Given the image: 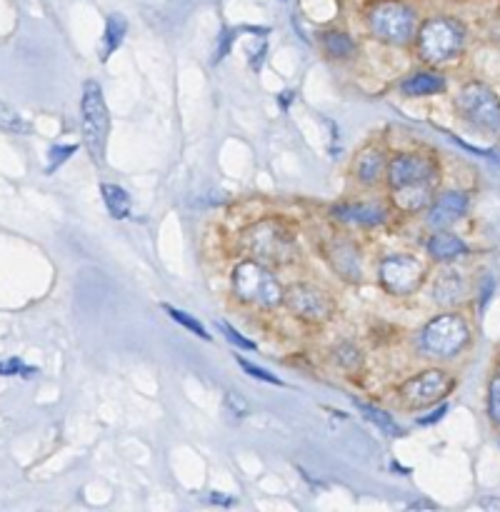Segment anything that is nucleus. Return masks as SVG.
Listing matches in <instances>:
<instances>
[{"label": "nucleus", "instance_id": "obj_1", "mask_svg": "<svg viewBox=\"0 0 500 512\" xmlns=\"http://www.w3.org/2000/svg\"><path fill=\"white\" fill-rule=\"evenodd\" d=\"M385 178L393 190L395 208L403 213H420V210H428L435 198L438 165L428 155L398 153L388 160Z\"/></svg>", "mask_w": 500, "mask_h": 512}, {"label": "nucleus", "instance_id": "obj_2", "mask_svg": "<svg viewBox=\"0 0 500 512\" xmlns=\"http://www.w3.org/2000/svg\"><path fill=\"white\" fill-rule=\"evenodd\" d=\"M233 298L258 310H273L283 303L285 290L263 260H245L233 270Z\"/></svg>", "mask_w": 500, "mask_h": 512}, {"label": "nucleus", "instance_id": "obj_3", "mask_svg": "<svg viewBox=\"0 0 500 512\" xmlns=\"http://www.w3.org/2000/svg\"><path fill=\"white\" fill-rule=\"evenodd\" d=\"M365 25L380 43L405 45L418 33V15L405 0H373L365 8Z\"/></svg>", "mask_w": 500, "mask_h": 512}, {"label": "nucleus", "instance_id": "obj_4", "mask_svg": "<svg viewBox=\"0 0 500 512\" xmlns=\"http://www.w3.org/2000/svg\"><path fill=\"white\" fill-rule=\"evenodd\" d=\"M465 45V25L458 18H448V15H435V18L425 20L415 33V50L418 58L430 65L445 63V60L455 58Z\"/></svg>", "mask_w": 500, "mask_h": 512}, {"label": "nucleus", "instance_id": "obj_5", "mask_svg": "<svg viewBox=\"0 0 500 512\" xmlns=\"http://www.w3.org/2000/svg\"><path fill=\"white\" fill-rule=\"evenodd\" d=\"M470 325L463 315L443 313L430 320L420 333V350L435 360H453L468 348Z\"/></svg>", "mask_w": 500, "mask_h": 512}, {"label": "nucleus", "instance_id": "obj_6", "mask_svg": "<svg viewBox=\"0 0 500 512\" xmlns=\"http://www.w3.org/2000/svg\"><path fill=\"white\" fill-rule=\"evenodd\" d=\"M80 128H83V140L90 150V158L103 165L105 148H108L110 135V113L105 105L103 90L95 80H85L83 100H80Z\"/></svg>", "mask_w": 500, "mask_h": 512}, {"label": "nucleus", "instance_id": "obj_7", "mask_svg": "<svg viewBox=\"0 0 500 512\" xmlns=\"http://www.w3.org/2000/svg\"><path fill=\"white\" fill-rule=\"evenodd\" d=\"M243 245L255 258L273 265L290 263L295 255L293 230L280 220H260V223L250 225L243 235Z\"/></svg>", "mask_w": 500, "mask_h": 512}, {"label": "nucleus", "instance_id": "obj_8", "mask_svg": "<svg viewBox=\"0 0 500 512\" xmlns=\"http://www.w3.org/2000/svg\"><path fill=\"white\" fill-rule=\"evenodd\" d=\"M455 110L465 123L483 133H500V98L490 85L465 83L455 98Z\"/></svg>", "mask_w": 500, "mask_h": 512}, {"label": "nucleus", "instance_id": "obj_9", "mask_svg": "<svg viewBox=\"0 0 500 512\" xmlns=\"http://www.w3.org/2000/svg\"><path fill=\"white\" fill-rule=\"evenodd\" d=\"M453 385H455L453 375H448L440 368H430V370H423V373H418L415 378L405 380L398 390V398L400 403L410 410L430 408V405L440 403V400L453 390Z\"/></svg>", "mask_w": 500, "mask_h": 512}, {"label": "nucleus", "instance_id": "obj_10", "mask_svg": "<svg viewBox=\"0 0 500 512\" xmlns=\"http://www.w3.org/2000/svg\"><path fill=\"white\" fill-rule=\"evenodd\" d=\"M285 308L295 315L303 323H325V320L333 318L335 303L323 288L313 283H295L285 290L283 298Z\"/></svg>", "mask_w": 500, "mask_h": 512}, {"label": "nucleus", "instance_id": "obj_11", "mask_svg": "<svg viewBox=\"0 0 500 512\" xmlns=\"http://www.w3.org/2000/svg\"><path fill=\"white\" fill-rule=\"evenodd\" d=\"M380 285L395 298L413 295L425 280V268L413 255H390L380 263Z\"/></svg>", "mask_w": 500, "mask_h": 512}, {"label": "nucleus", "instance_id": "obj_12", "mask_svg": "<svg viewBox=\"0 0 500 512\" xmlns=\"http://www.w3.org/2000/svg\"><path fill=\"white\" fill-rule=\"evenodd\" d=\"M468 210V195L460 193V190H448V193H440L438 198H433V203L428 205V220L430 228H450L453 223H458L460 218Z\"/></svg>", "mask_w": 500, "mask_h": 512}, {"label": "nucleus", "instance_id": "obj_13", "mask_svg": "<svg viewBox=\"0 0 500 512\" xmlns=\"http://www.w3.org/2000/svg\"><path fill=\"white\" fill-rule=\"evenodd\" d=\"M465 290L468 288H465V278L460 275V270L448 268L435 275L430 298H433V303L443 305V308H455V305L465 300Z\"/></svg>", "mask_w": 500, "mask_h": 512}, {"label": "nucleus", "instance_id": "obj_14", "mask_svg": "<svg viewBox=\"0 0 500 512\" xmlns=\"http://www.w3.org/2000/svg\"><path fill=\"white\" fill-rule=\"evenodd\" d=\"M425 248H428L430 258L438 260V263H453V260L463 258V255L470 253L468 245H465L458 235L450 233V230H445V228H440L438 233L430 235L428 243H425Z\"/></svg>", "mask_w": 500, "mask_h": 512}, {"label": "nucleus", "instance_id": "obj_15", "mask_svg": "<svg viewBox=\"0 0 500 512\" xmlns=\"http://www.w3.org/2000/svg\"><path fill=\"white\" fill-rule=\"evenodd\" d=\"M333 215L343 223L350 225H363V228H375V225L383 223L388 218L385 208L373 203H345V205H335Z\"/></svg>", "mask_w": 500, "mask_h": 512}, {"label": "nucleus", "instance_id": "obj_16", "mask_svg": "<svg viewBox=\"0 0 500 512\" xmlns=\"http://www.w3.org/2000/svg\"><path fill=\"white\" fill-rule=\"evenodd\" d=\"M328 263L333 265L335 273L340 275V278L345 280H360V270H363V265H360V255L358 250H355V245L345 243V240H338V243H333L328 248Z\"/></svg>", "mask_w": 500, "mask_h": 512}, {"label": "nucleus", "instance_id": "obj_17", "mask_svg": "<svg viewBox=\"0 0 500 512\" xmlns=\"http://www.w3.org/2000/svg\"><path fill=\"white\" fill-rule=\"evenodd\" d=\"M385 168H388L385 155L380 153L378 148H368L355 158L353 178L358 180L360 185H375L385 175Z\"/></svg>", "mask_w": 500, "mask_h": 512}, {"label": "nucleus", "instance_id": "obj_18", "mask_svg": "<svg viewBox=\"0 0 500 512\" xmlns=\"http://www.w3.org/2000/svg\"><path fill=\"white\" fill-rule=\"evenodd\" d=\"M403 95H410V98H423V95H438L445 90V78L440 73H433V70H423V73H415L400 85Z\"/></svg>", "mask_w": 500, "mask_h": 512}, {"label": "nucleus", "instance_id": "obj_19", "mask_svg": "<svg viewBox=\"0 0 500 512\" xmlns=\"http://www.w3.org/2000/svg\"><path fill=\"white\" fill-rule=\"evenodd\" d=\"M100 195H103L105 210L110 213V218L125 220L133 210V200H130V193L118 183H103L100 185Z\"/></svg>", "mask_w": 500, "mask_h": 512}, {"label": "nucleus", "instance_id": "obj_20", "mask_svg": "<svg viewBox=\"0 0 500 512\" xmlns=\"http://www.w3.org/2000/svg\"><path fill=\"white\" fill-rule=\"evenodd\" d=\"M125 33H128V23H125L123 15L113 13L108 20H105L103 43H100V60H103V63L115 53V50H118V45L123 43Z\"/></svg>", "mask_w": 500, "mask_h": 512}, {"label": "nucleus", "instance_id": "obj_21", "mask_svg": "<svg viewBox=\"0 0 500 512\" xmlns=\"http://www.w3.org/2000/svg\"><path fill=\"white\" fill-rule=\"evenodd\" d=\"M323 48L330 58L335 60H345V58H353L355 53V40L350 38L345 30H325L323 33Z\"/></svg>", "mask_w": 500, "mask_h": 512}, {"label": "nucleus", "instance_id": "obj_22", "mask_svg": "<svg viewBox=\"0 0 500 512\" xmlns=\"http://www.w3.org/2000/svg\"><path fill=\"white\" fill-rule=\"evenodd\" d=\"M355 408H358L360 413H363L365 418H368L370 423L375 425V428L383 430L385 435H390V438H395V435H400L398 423H395V420L390 418V413H385V410L375 408V405H370V403H360V400H355Z\"/></svg>", "mask_w": 500, "mask_h": 512}, {"label": "nucleus", "instance_id": "obj_23", "mask_svg": "<svg viewBox=\"0 0 500 512\" xmlns=\"http://www.w3.org/2000/svg\"><path fill=\"white\" fill-rule=\"evenodd\" d=\"M0 130L13 135H30L33 133V125L23 118L15 108H10L8 103L0 100Z\"/></svg>", "mask_w": 500, "mask_h": 512}, {"label": "nucleus", "instance_id": "obj_24", "mask_svg": "<svg viewBox=\"0 0 500 512\" xmlns=\"http://www.w3.org/2000/svg\"><path fill=\"white\" fill-rule=\"evenodd\" d=\"M160 308H163V313L168 315V318H173L175 323L183 325L185 330L195 333V335H198V338L210 340V333H205V328L198 323V320L193 318V315H188V313H185V310H180V308H173V305H168V303H163V305H160Z\"/></svg>", "mask_w": 500, "mask_h": 512}, {"label": "nucleus", "instance_id": "obj_25", "mask_svg": "<svg viewBox=\"0 0 500 512\" xmlns=\"http://www.w3.org/2000/svg\"><path fill=\"white\" fill-rule=\"evenodd\" d=\"M488 418L500 430V368L495 370L488 383Z\"/></svg>", "mask_w": 500, "mask_h": 512}, {"label": "nucleus", "instance_id": "obj_26", "mask_svg": "<svg viewBox=\"0 0 500 512\" xmlns=\"http://www.w3.org/2000/svg\"><path fill=\"white\" fill-rule=\"evenodd\" d=\"M333 358H335V363H338L343 370L360 368V353H358V348H355V345H350V343H340L338 348L333 350Z\"/></svg>", "mask_w": 500, "mask_h": 512}, {"label": "nucleus", "instance_id": "obj_27", "mask_svg": "<svg viewBox=\"0 0 500 512\" xmlns=\"http://www.w3.org/2000/svg\"><path fill=\"white\" fill-rule=\"evenodd\" d=\"M35 373H38V368H33V365H25L20 358L0 360V375H3V378H10V375H20V378H33Z\"/></svg>", "mask_w": 500, "mask_h": 512}, {"label": "nucleus", "instance_id": "obj_28", "mask_svg": "<svg viewBox=\"0 0 500 512\" xmlns=\"http://www.w3.org/2000/svg\"><path fill=\"white\" fill-rule=\"evenodd\" d=\"M78 153V145H53L50 148V155H48V175H53L55 170L60 168V165L65 163V160H70L73 155Z\"/></svg>", "mask_w": 500, "mask_h": 512}, {"label": "nucleus", "instance_id": "obj_29", "mask_svg": "<svg viewBox=\"0 0 500 512\" xmlns=\"http://www.w3.org/2000/svg\"><path fill=\"white\" fill-rule=\"evenodd\" d=\"M223 405H225V410H228V413L238 420L248 418L250 415V405L245 403V398H240L238 393H225Z\"/></svg>", "mask_w": 500, "mask_h": 512}, {"label": "nucleus", "instance_id": "obj_30", "mask_svg": "<svg viewBox=\"0 0 500 512\" xmlns=\"http://www.w3.org/2000/svg\"><path fill=\"white\" fill-rule=\"evenodd\" d=\"M218 328L223 330L225 340H228V343H233L235 348H240V350H255V343H253V340L245 338L243 333H238V330H235L233 325H228V323H218Z\"/></svg>", "mask_w": 500, "mask_h": 512}, {"label": "nucleus", "instance_id": "obj_31", "mask_svg": "<svg viewBox=\"0 0 500 512\" xmlns=\"http://www.w3.org/2000/svg\"><path fill=\"white\" fill-rule=\"evenodd\" d=\"M235 35H238V33H235L233 28H223V30H220V35H218V48H215L213 63H220V60H223L225 55H228L230 50H233Z\"/></svg>", "mask_w": 500, "mask_h": 512}, {"label": "nucleus", "instance_id": "obj_32", "mask_svg": "<svg viewBox=\"0 0 500 512\" xmlns=\"http://www.w3.org/2000/svg\"><path fill=\"white\" fill-rule=\"evenodd\" d=\"M238 365L245 370V375H250V378L263 380V383H270V385H283V383H280V378H275L273 373H265L263 368H258V365L248 363V360H245V358H238Z\"/></svg>", "mask_w": 500, "mask_h": 512}, {"label": "nucleus", "instance_id": "obj_33", "mask_svg": "<svg viewBox=\"0 0 500 512\" xmlns=\"http://www.w3.org/2000/svg\"><path fill=\"white\" fill-rule=\"evenodd\" d=\"M265 53H268V43H265V40H260V43H258V48H255L253 53L248 55V63H250V68H253V70H260V68H263Z\"/></svg>", "mask_w": 500, "mask_h": 512}, {"label": "nucleus", "instance_id": "obj_34", "mask_svg": "<svg viewBox=\"0 0 500 512\" xmlns=\"http://www.w3.org/2000/svg\"><path fill=\"white\" fill-rule=\"evenodd\" d=\"M445 413H448V405H440L438 410H433V415H425V418H420L418 423L420 425H433V423H438V420L443 418Z\"/></svg>", "mask_w": 500, "mask_h": 512}, {"label": "nucleus", "instance_id": "obj_35", "mask_svg": "<svg viewBox=\"0 0 500 512\" xmlns=\"http://www.w3.org/2000/svg\"><path fill=\"white\" fill-rule=\"evenodd\" d=\"M490 295H493V278H485L483 290H480V308H485V303H488Z\"/></svg>", "mask_w": 500, "mask_h": 512}, {"label": "nucleus", "instance_id": "obj_36", "mask_svg": "<svg viewBox=\"0 0 500 512\" xmlns=\"http://www.w3.org/2000/svg\"><path fill=\"white\" fill-rule=\"evenodd\" d=\"M295 100V90H283V95H280V108L288 110V105Z\"/></svg>", "mask_w": 500, "mask_h": 512}, {"label": "nucleus", "instance_id": "obj_37", "mask_svg": "<svg viewBox=\"0 0 500 512\" xmlns=\"http://www.w3.org/2000/svg\"><path fill=\"white\" fill-rule=\"evenodd\" d=\"M210 500H213V503H223V505H233V500H225V498H218V495H210Z\"/></svg>", "mask_w": 500, "mask_h": 512}]
</instances>
